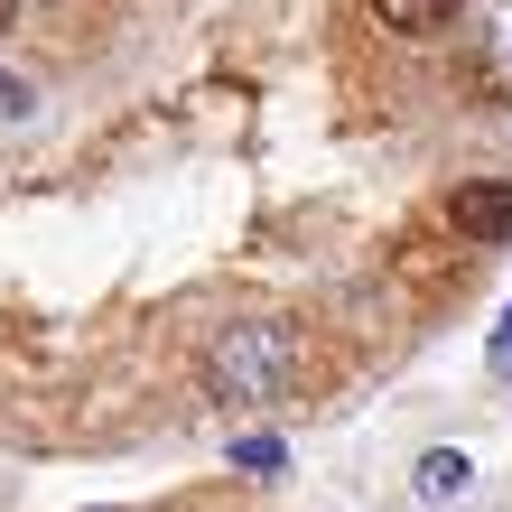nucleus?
Segmentation results:
<instances>
[{"instance_id":"obj_1","label":"nucleus","mask_w":512,"mask_h":512,"mask_svg":"<svg viewBox=\"0 0 512 512\" xmlns=\"http://www.w3.org/2000/svg\"><path fill=\"white\" fill-rule=\"evenodd\" d=\"M215 391L224 401H280L289 391V373H298V336L280 317H233L224 336H215Z\"/></svg>"},{"instance_id":"obj_2","label":"nucleus","mask_w":512,"mask_h":512,"mask_svg":"<svg viewBox=\"0 0 512 512\" xmlns=\"http://www.w3.org/2000/svg\"><path fill=\"white\" fill-rule=\"evenodd\" d=\"M447 224H457L466 243H512V187H503V177L457 187V196H447Z\"/></svg>"},{"instance_id":"obj_3","label":"nucleus","mask_w":512,"mask_h":512,"mask_svg":"<svg viewBox=\"0 0 512 512\" xmlns=\"http://www.w3.org/2000/svg\"><path fill=\"white\" fill-rule=\"evenodd\" d=\"M457 10H466V0H373V19L391 28V38H438Z\"/></svg>"},{"instance_id":"obj_4","label":"nucleus","mask_w":512,"mask_h":512,"mask_svg":"<svg viewBox=\"0 0 512 512\" xmlns=\"http://www.w3.org/2000/svg\"><path fill=\"white\" fill-rule=\"evenodd\" d=\"M410 485L429 494V503H457V494L475 485V457H466V447H429V457H419V475H410Z\"/></svg>"},{"instance_id":"obj_5","label":"nucleus","mask_w":512,"mask_h":512,"mask_svg":"<svg viewBox=\"0 0 512 512\" xmlns=\"http://www.w3.org/2000/svg\"><path fill=\"white\" fill-rule=\"evenodd\" d=\"M233 466H243V475H280L289 447H280V438H233Z\"/></svg>"},{"instance_id":"obj_6","label":"nucleus","mask_w":512,"mask_h":512,"mask_svg":"<svg viewBox=\"0 0 512 512\" xmlns=\"http://www.w3.org/2000/svg\"><path fill=\"white\" fill-rule=\"evenodd\" d=\"M28 103H38V94H28V84H19V75H0V112H10V122H19V112H28Z\"/></svg>"},{"instance_id":"obj_7","label":"nucleus","mask_w":512,"mask_h":512,"mask_svg":"<svg viewBox=\"0 0 512 512\" xmlns=\"http://www.w3.org/2000/svg\"><path fill=\"white\" fill-rule=\"evenodd\" d=\"M485 354H494V373H512V308H503V326H494V345H485Z\"/></svg>"},{"instance_id":"obj_8","label":"nucleus","mask_w":512,"mask_h":512,"mask_svg":"<svg viewBox=\"0 0 512 512\" xmlns=\"http://www.w3.org/2000/svg\"><path fill=\"white\" fill-rule=\"evenodd\" d=\"M10 28H19V0H0V38H10Z\"/></svg>"}]
</instances>
